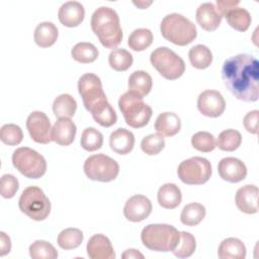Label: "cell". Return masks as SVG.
<instances>
[{
  "instance_id": "obj_39",
  "label": "cell",
  "mask_w": 259,
  "mask_h": 259,
  "mask_svg": "<svg viewBox=\"0 0 259 259\" xmlns=\"http://www.w3.org/2000/svg\"><path fill=\"white\" fill-rule=\"evenodd\" d=\"M192 147L202 153H209L217 147L214 137L208 132H197L191 137Z\"/></svg>"
},
{
  "instance_id": "obj_11",
  "label": "cell",
  "mask_w": 259,
  "mask_h": 259,
  "mask_svg": "<svg viewBox=\"0 0 259 259\" xmlns=\"http://www.w3.org/2000/svg\"><path fill=\"white\" fill-rule=\"evenodd\" d=\"M179 179L188 185H201L211 175L210 162L202 157L194 156L182 161L177 168Z\"/></svg>"
},
{
  "instance_id": "obj_35",
  "label": "cell",
  "mask_w": 259,
  "mask_h": 259,
  "mask_svg": "<svg viewBox=\"0 0 259 259\" xmlns=\"http://www.w3.org/2000/svg\"><path fill=\"white\" fill-rule=\"evenodd\" d=\"M242 143L241 134L233 128L223 131L217 140V147L226 152H233L237 150Z\"/></svg>"
},
{
  "instance_id": "obj_34",
  "label": "cell",
  "mask_w": 259,
  "mask_h": 259,
  "mask_svg": "<svg viewBox=\"0 0 259 259\" xmlns=\"http://www.w3.org/2000/svg\"><path fill=\"white\" fill-rule=\"evenodd\" d=\"M134 59L132 54L124 49H114L108 56L109 66L117 72L126 71L131 68Z\"/></svg>"
},
{
  "instance_id": "obj_47",
  "label": "cell",
  "mask_w": 259,
  "mask_h": 259,
  "mask_svg": "<svg viewBox=\"0 0 259 259\" xmlns=\"http://www.w3.org/2000/svg\"><path fill=\"white\" fill-rule=\"evenodd\" d=\"M134 4L137 5L138 7H140L141 9H145V8H147L149 5L152 4V1H150V2H145V1H138V2H136V1H134Z\"/></svg>"
},
{
  "instance_id": "obj_19",
  "label": "cell",
  "mask_w": 259,
  "mask_h": 259,
  "mask_svg": "<svg viewBox=\"0 0 259 259\" xmlns=\"http://www.w3.org/2000/svg\"><path fill=\"white\" fill-rule=\"evenodd\" d=\"M84 6L78 1H68L61 5L58 18L60 22L67 27H76L84 19Z\"/></svg>"
},
{
  "instance_id": "obj_14",
  "label": "cell",
  "mask_w": 259,
  "mask_h": 259,
  "mask_svg": "<svg viewBox=\"0 0 259 259\" xmlns=\"http://www.w3.org/2000/svg\"><path fill=\"white\" fill-rule=\"evenodd\" d=\"M151 200L142 194H136L131 196L123 207L124 218L134 223L142 222L147 219L152 212Z\"/></svg>"
},
{
  "instance_id": "obj_12",
  "label": "cell",
  "mask_w": 259,
  "mask_h": 259,
  "mask_svg": "<svg viewBox=\"0 0 259 259\" xmlns=\"http://www.w3.org/2000/svg\"><path fill=\"white\" fill-rule=\"evenodd\" d=\"M26 128L35 143L46 145L53 141L51 121L42 111H32L27 116Z\"/></svg>"
},
{
  "instance_id": "obj_2",
  "label": "cell",
  "mask_w": 259,
  "mask_h": 259,
  "mask_svg": "<svg viewBox=\"0 0 259 259\" xmlns=\"http://www.w3.org/2000/svg\"><path fill=\"white\" fill-rule=\"evenodd\" d=\"M91 29L101 45L107 49H115L122 40V28L118 14L113 8L100 6L91 16Z\"/></svg>"
},
{
  "instance_id": "obj_37",
  "label": "cell",
  "mask_w": 259,
  "mask_h": 259,
  "mask_svg": "<svg viewBox=\"0 0 259 259\" xmlns=\"http://www.w3.org/2000/svg\"><path fill=\"white\" fill-rule=\"evenodd\" d=\"M196 249V242L193 235L188 232H180V239L176 248L172 251L174 256L178 258L190 257Z\"/></svg>"
},
{
  "instance_id": "obj_41",
  "label": "cell",
  "mask_w": 259,
  "mask_h": 259,
  "mask_svg": "<svg viewBox=\"0 0 259 259\" xmlns=\"http://www.w3.org/2000/svg\"><path fill=\"white\" fill-rule=\"evenodd\" d=\"M165 147L164 137L159 134H152L145 137L141 142V149L149 156L159 154Z\"/></svg>"
},
{
  "instance_id": "obj_4",
  "label": "cell",
  "mask_w": 259,
  "mask_h": 259,
  "mask_svg": "<svg viewBox=\"0 0 259 259\" xmlns=\"http://www.w3.org/2000/svg\"><path fill=\"white\" fill-rule=\"evenodd\" d=\"M160 30L165 39L181 47L189 45L197 36L195 24L179 13L167 14L161 21Z\"/></svg>"
},
{
  "instance_id": "obj_29",
  "label": "cell",
  "mask_w": 259,
  "mask_h": 259,
  "mask_svg": "<svg viewBox=\"0 0 259 259\" xmlns=\"http://www.w3.org/2000/svg\"><path fill=\"white\" fill-rule=\"evenodd\" d=\"M190 64L199 70L206 69L212 62V54L210 50L204 45H196L188 52Z\"/></svg>"
},
{
  "instance_id": "obj_9",
  "label": "cell",
  "mask_w": 259,
  "mask_h": 259,
  "mask_svg": "<svg viewBox=\"0 0 259 259\" xmlns=\"http://www.w3.org/2000/svg\"><path fill=\"white\" fill-rule=\"evenodd\" d=\"M12 164L22 175L30 179H38L47 171L44 156L28 147H20L13 152Z\"/></svg>"
},
{
  "instance_id": "obj_25",
  "label": "cell",
  "mask_w": 259,
  "mask_h": 259,
  "mask_svg": "<svg viewBox=\"0 0 259 259\" xmlns=\"http://www.w3.org/2000/svg\"><path fill=\"white\" fill-rule=\"evenodd\" d=\"M58 28L50 21H44L36 25L33 33L35 44L40 48L52 47L58 38Z\"/></svg>"
},
{
  "instance_id": "obj_6",
  "label": "cell",
  "mask_w": 259,
  "mask_h": 259,
  "mask_svg": "<svg viewBox=\"0 0 259 259\" xmlns=\"http://www.w3.org/2000/svg\"><path fill=\"white\" fill-rule=\"evenodd\" d=\"M118 107L126 124L134 128L147 125L153 114L152 108L144 102L143 97L130 90L119 97Z\"/></svg>"
},
{
  "instance_id": "obj_18",
  "label": "cell",
  "mask_w": 259,
  "mask_h": 259,
  "mask_svg": "<svg viewBox=\"0 0 259 259\" xmlns=\"http://www.w3.org/2000/svg\"><path fill=\"white\" fill-rule=\"evenodd\" d=\"M195 18L201 28L206 31H213L220 26L223 16L213 3L205 2L196 9Z\"/></svg>"
},
{
  "instance_id": "obj_16",
  "label": "cell",
  "mask_w": 259,
  "mask_h": 259,
  "mask_svg": "<svg viewBox=\"0 0 259 259\" xmlns=\"http://www.w3.org/2000/svg\"><path fill=\"white\" fill-rule=\"evenodd\" d=\"M87 255L91 259H114L115 252L110 240L102 235H93L86 246Z\"/></svg>"
},
{
  "instance_id": "obj_26",
  "label": "cell",
  "mask_w": 259,
  "mask_h": 259,
  "mask_svg": "<svg viewBox=\"0 0 259 259\" xmlns=\"http://www.w3.org/2000/svg\"><path fill=\"white\" fill-rule=\"evenodd\" d=\"M127 85L130 91L144 97L150 93L153 86V80L146 71L138 70L130 75Z\"/></svg>"
},
{
  "instance_id": "obj_28",
  "label": "cell",
  "mask_w": 259,
  "mask_h": 259,
  "mask_svg": "<svg viewBox=\"0 0 259 259\" xmlns=\"http://www.w3.org/2000/svg\"><path fill=\"white\" fill-rule=\"evenodd\" d=\"M225 17L229 25L238 31H246L252 21L249 11L242 7H234L225 14Z\"/></svg>"
},
{
  "instance_id": "obj_45",
  "label": "cell",
  "mask_w": 259,
  "mask_h": 259,
  "mask_svg": "<svg viewBox=\"0 0 259 259\" xmlns=\"http://www.w3.org/2000/svg\"><path fill=\"white\" fill-rule=\"evenodd\" d=\"M11 250L10 238L4 233L0 232V255L5 256Z\"/></svg>"
},
{
  "instance_id": "obj_38",
  "label": "cell",
  "mask_w": 259,
  "mask_h": 259,
  "mask_svg": "<svg viewBox=\"0 0 259 259\" xmlns=\"http://www.w3.org/2000/svg\"><path fill=\"white\" fill-rule=\"evenodd\" d=\"M29 255L32 259H56L58 252L49 242L36 240L29 246Z\"/></svg>"
},
{
  "instance_id": "obj_13",
  "label": "cell",
  "mask_w": 259,
  "mask_h": 259,
  "mask_svg": "<svg viewBox=\"0 0 259 259\" xmlns=\"http://www.w3.org/2000/svg\"><path fill=\"white\" fill-rule=\"evenodd\" d=\"M197 108L204 116L218 117L224 113L226 101L219 91L204 90L198 95Z\"/></svg>"
},
{
  "instance_id": "obj_20",
  "label": "cell",
  "mask_w": 259,
  "mask_h": 259,
  "mask_svg": "<svg viewBox=\"0 0 259 259\" xmlns=\"http://www.w3.org/2000/svg\"><path fill=\"white\" fill-rule=\"evenodd\" d=\"M77 127L71 118H59L53 125L52 139L60 146H69L74 142Z\"/></svg>"
},
{
  "instance_id": "obj_31",
  "label": "cell",
  "mask_w": 259,
  "mask_h": 259,
  "mask_svg": "<svg viewBox=\"0 0 259 259\" xmlns=\"http://www.w3.org/2000/svg\"><path fill=\"white\" fill-rule=\"evenodd\" d=\"M205 207L198 202L186 204L180 214V221L183 225L193 227L198 225L205 217Z\"/></svg>"
},
{
  "instance_id": "obj_15",
  "label": "cell",
  "mask_w": 259,
  "mask_h": 259,
  "mask_svg": "<svg viewBox=\"0 0 259 259\" xmlns=\"http://www.w3.org/2000/svg\"><path fill=\"white\" fill-rule=\"evenodd\" d=\"M218 172L223 180L231 183H237L246 178L247 167L238 158L226 157L219 162Z\"/></svg>"
},
{
  "instance_id": "obj_1",
  "label": "cell",
  "mask_w": 259,
  "mask_h": 259,
  "mask_svg": "<svg viewBox=\"0 0 259 259\" xmlns=\"http://www.w3.org/2000/svg\"><path fill=\"white\" fill-rule=\"evenodd\" d=\"M222 79L227 89L239 100L255 102L259 97V62L248 54L227 59L222 67Z\"/></svg>"
},
{
  "instance_id": "obj_17",
  "label": "cell",
  "mask_w": 259,
  "mask_h": 259,
  "mask_svg": "<svg viewBox=\"0 0 259 259\" xmlns=\"http://www.w3.org/2000/svg\"><path fill=\"white\" fill-rule=\"evenodd\" d=\"M258 187L253 184H247L239 188L235 196L237 207L248 214L256 213L258 211Z\"/></svg>"
},
{
  "instance_id": "obj_24",
  "label": "cell",
  "mask_w": 259,
  "mask_h": 259,
  "mask_svg": "<svg viewBox=\"0 0 259 259\" xmlns=\"http://www.w3.org/2000/svg\"><path fill=\"white\" fill-rule=\"evenodd\" d=\"M218 256L221 259H244L246 257V247L238 238H227L220 244Z\"/></svg>"
},
{
  "instance_id": "obj_7",
  "label": "cell",
  "mask_w": 259,
  "mask_h": 259,
  "mask_svg": "<svg viewBox=\"0 0 259 259\" xmlns=\"http://www.w3.org/2000/svg\"><path fill=\"white\" fill-rule=\"evenodd\" d=\"M19 209L33 221H44L51 212V201L38 186L26 187L18 200Z\"/></svg>"
},
{
  "instance_id": "obj_8",
  "label": "cell",
  "mask_w": 259,
  "mask_h": 259,
  "mask_svg": "<svg viewBox=\"0 0 259 259\" xmlns=\"http://www.w3.org/2000/svg\"><path fill=\"white\" fill-rule=\"evenodd\" d=\"M150 62L167 80H176L185 72V63L182 58L167 47L155 49L151 53Z\"/></svg>"
},
{
  "instance_id": "obj_23",
  "label": "cell",
  "mask_w": 259,
  "mask_h": 259,
  "mask_svg": "<svg viewBox=\"0 0 259 259\" xmlns=\"http://www.w3.org/2000/svg\"><path fill=\"white\" fill-rule=\"evenodd\" d=\"M157 199L159 204L164 208H176L182 200L181 190L174 183H165L159 188L157 193Z\"/></svg>"
},
{
  "instance_id": "obj_30",
  "label": "cell",
  "mask_w": 259,
  "mask_h": 259,
  "mask_svg": "<svg viewBox=\"0 0 259 259\" xmlns=\"http://www.w3.org/2000/svg\"><path fill=\"white\" fill-rule=\"evenodd\" d=\"M98 54L97 48L93 44L86 41L76 44L71 50L72 58L81 64L94 62L98 58Z\"/></svg>"
},
{
  "instance_id": "obj_32",
  "label": "cell",
  "mask_w": 259,
  "mask_h": 259,
  "mask_svg": "<svg viewBox=\"0 0 259 259\" xmlns=\"http://www.w3.org/2000/svg\"><path fill=\"white\" fill-rule=\"evenodd\" d=\"M153 42V33L148 28H137L128 36L127 46L136 52L148 49Z\"/></svg>"
},
{
  "instance_id": "obj_43",
  "label": "cell",
  "mask_w": 259,
  "mask_h": 259,
  "mask_svg": "<svg viewBox=\"0 0 259 259\" xmlns=\"http://www.w3.org/2000/svg\"><path fill=\"white\" fill-rule=\"evenodd\" d=\"M258 117L259 111L257 109L249 111L243 119V124L248 133L256 135L258 133Z\"/></svg>"
},
{
  "instance_id": "obj_21",
  "label": "cell",
  "mask_w": 259,
  "mask_h": 259,
  "mask_svg": "<svg viewBox=\"0 0 259 259\" xmlns=\"http://www.w3.org/2000/svg\"><path fill=\"white\" fill-rule=\"evenodd\" d=\"M109 146L114 153L118 155H126L134 149L135 136L126 128H116L110 134Z\"/></svg>"
},
{
  "instance_id": "obj_46",
  "label": "cell",
  "mask_w": 259,
  "mask_h": 259,
  "mask_svg": "<svg viewBox=\"0 0 259 259\" xmlns=\"http://www.w3.org/2000/svg\"><path fill=\"white\" fill-rule=\"evenodd\" d=\"M121 258L123 259H138L144 258V255L139 252V250L136 249H126L122 254H121Z\"/></svg>"
},
{
  "instance_id": "obj_5",
  "label": "cell",
  "mask_w": 259,
  "mask_h": 259,
  "mask_svg": "<svg viewBox=\"0 0 259 259\" xmlns=\"http://www.w3.org/2000/svg\"><path fill=\"white\" fill-rule=\"evenodd\" d=\"M180 239V232L167 224H151L146 226L141 233L144 246L152 251H173Z\"/></svg>"
},
{
  "instance_id": "obj_10",
  "label": "cell",
  "mask_w": 259,
  "mask_h": 259,
  "mask_svg": "<svg viewBox=\"0 0 259 259\" xmlns=\"http://www.w3.org/2000/svg\"><path fill=\"white\" fill-rule=\"evenodd\" d=\"M84 173L90 179L100 182L114 180L119 173V166L115 160L104 154L88 157L84 162Z\"/></svg>"
},
{
  "instance_id": "obj_42",
  "label": "cell",
  "mask_w": 259,
  "mask_h": 259,
  "mask_svg": "<svg viewBox=\"0 0 259 259\" xmlns=\"http://www.w3.org/2000/svg\"><path fill=\"white\" fill-rule=\"evenodd\" d=\"M19 188V182L12 174H4L1 177L0 192L4 198H12Z\"/></svg>"
},
{
  "instance_id": "obj_44",
  "label": "cell",
  "mask_w": 259,
  "mask_h": 259,
  "mask_svg": "<svg viewBox=\"0 0 259 259\" xmlns=\"http://www.w3.org/2000/svg\"><path fill=\"white\" fill-rule=\"evenodd\" d=\"M239 1H226V0H217V9L222 14V16H225V14L233 9L234 7H237L239 5Z\"/></svg>"
},
{
  "instance_id": "obj_22",
  "label": "cell",
  "mask_w": 259,
  "mask_h": 259,
  "mask_svg": "<svg viewBox=\"0 0 259 259\" xmlns=\"http://www.w3.org/2000/svg\"><path fill=\"white\" fill-rule=\"evenodd\" d=\"M154 127L157 134L163 137H173L181 128L180 117L174 112H162L156 118Z\"/></svg>"
},
{
  "instance_id": "obj_36",
  "label": "cell",
  "mask_w": 259,
  "mask_h": 259,
  "mask_svg": "<svg viewBox=\"0 0 259 259\" xmlns=\"http://www.w3.org/2000/svg\"><path fill=\"white\" fill-rule=\"evenodd\" d=\"M80 144L81 147L88 152L97 151L102 147L103 136L95 127H87L81 135Z\"/></svg>"
},
{
  "instance_id": "obj_3",
  "label": "cell",
  "mask_w": 259,
  "mask_h": 259,
  "mask_svg": "<svg viewBox=\"0 0 259 259\" xmlns=\"http://www.w3.org/2000/svg\"><path fill=\"white\" fill-rule=\"evenodd\" d=\"M78 91L85 108L91 113L93 118L110 105L103 91L100 78L93 73H86L79 78Z\"/></svg>"
},
{
  "instance_id": "obj_27",
  "label": "cell",
  "mask_w": 259,
  "mask_h": 259,
  "mask_svg": "<svg viewBox=\"0 0 259 259\" xmlns=\"http://www.w3.org/2000/svg\"><path fill=\"white\" fill-rule=\"evenodd\" d=\"M76 109V100L67 93L59 95L53 102V111L58 118H71L74 116Z\"/></svg>"
},
{
  "instance_id": "obj_33",
  "label": "cell",
  "mask_w": 259,
  "mask_h": 259,
  "mask_svg": "<svg viewBox=\"0 0 259 259\" xmlns=\"http://www.w3.org/2000/svg\"><path fill=\"white\" fill-rule=\"evenodd\" d=\"M84 236L81 230L76 228H68L58 235V245L64 250H71L79 247L83 242Z\"/></svg>"
},
{
  "instance_id": "obj_40",
  "label": "cell",
  "mask_w": 259,
  "mask_h": 259,
  "mask_svg": "<svg viewBox=\"0 0 259 259\" xmlns=\"http://www.w3.org/2000/svg\"><path fill=\"white\" fill-rule=\"evenodd\" d=\"M1 141L8 146L19 145L23 139V133L20 126L14 123H6L0 130Z\"/></svg>"
}]
</instances>
